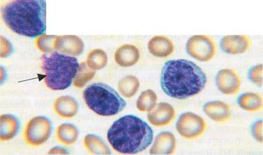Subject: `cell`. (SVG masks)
<instances>
[{
	"instance_id": "ac0fdd59",
	"label": "cell",
	"mask_w": 263,
	"mask_h": 155,
	"mask_svg": "<svg viewBox=\"0 0 263 155\" xmlns=\"http://www.w3.org/2000/svg\"><path fill=\"white\" fill-rule=\"evenodd\" d=\"M20 123L13 115L1 116V140L6 141L14 138L18 132Z\"/></svg>"
},
{
	"instance_id": "3957f363",
	"label": "cell",
	"mask_w": 263,
	"mask_h": 155,
	"mask_svg": "<svg viewBox=\"0 0 263 155\" xmlns=\"http://www.w3.org/2000/svg\"><path fill=\"white\" fill-rule=\"evenodd\" d=\"M107 139L117 152L135 154L148 148L153 142L154 132L145 121L129 114L113 123L107 132Z\"/></svg>"
},
{
	"instance_id": "4fadbf2b",
	"label": "cell",
	"mask_w": 263,
	"mask_h": 155,
	"mask_svg": "<svg viewBox=\"0 0 263 155\" xmlns=\"http://www.w3.org/2000/svg\"><path fill=\"white\" fill-rule=\"evenodd\" d=\"M55 49L66 54L79 55L84 49V43L76 35H63L57 37Z\"/></svg>"
},
{
	"instance_id": "30bf717a",
	"label": "cell",
	"mask_w": 263,
	"mask_h": 155,
	"mask_svg": "<svg viewBox=\"0 0 263 155\" xmlns=\"http://www.w3.org/2000/svg\"><path fill=\"white\" fill-rule=\"evenodd\" d=\"M252 41L246 35H231L223 37L220 47L224 53L230 54H242L248 51Z\"/></svg>"
},
{
	"instance_id": "f1b7e54d",
	"label": "cell",
	"mask_w": 263,
	"mask_h": 155,
	"mask_svg": "<svg viewBox=\"0 0 263 155\" xmlns=\"http://www.w3.org/2000/svg\"><path fill=\"white\" fill-rule=\"evenodd\" d=\"M50 154H67V152L66 150L63 148H53L52 150H51L49 152Z\"/></svg>"
},
{
	"instance_id": "83f0119b",
	"label": "cell",
	"mask_w": 263,
	"mask_h": 155,
	"mask_svg": "<svg viewBox=\"0 0 263 155\" xmlns=\"http://www.w3.org/2000/svg\"><path fill=\"white\" fill-rule=\"evenodd\" d=\"M253 136L258 142H262V121H257L252 126Z\"/></svg>"
},
{
	"instance_id": "7a4b0ae2",
	"label": "cell",
	"mask_w": 263,
	"mask_h": 155,
	"mask_svg": "<svg viewBox=\"0 0 263 155\" xmlns=\"http://www.w3.org/2000/svg\"><path fill=\"white\" fill-rule=\"evenodd\" d=\"M4 21L14 32L24 36L37 37L46 31L45 0H15L2 9Z\"/></svg>"
},
{
	"instance_id": "8992f818",
	"label": "cell",
	"mask_w": 263,
	"mask_h": 155,
	"mask_svg": "<svg viewBox=\"0 0 263 155\" xmlns=\"http://www.w3.org/2000/svg\"><path fill=\"white\" fill-rule=\"evenodd\" d=\"M217 45L214 40L206 35H195L186 43L187 53L199 61L206 62L212 60L217 52Z\"/></svg>"
},
{
	"instance_id": "484cf974",
	"label": "cell",
	"mask_w": 263,
	"mask_h": 155,
	"mask_svg": "<svg viewBox=\"0 0 263 155\" xmlns=\"http://www.w3.org/2000/svg\"><path fill=\"white\" fill-rule=\"evenodd\" d=\"M57 36L45 35L38 39L37 45L40 49L44 52H49L55 49V42Z\"/></svg>"
},
{
	"instance_id": "e0dca14e",
	"label": "cell",
	"mask_w": 263,
	"mask_h": 155,
	"mask_svg": "<svg viewBox=\"0 0 263 155\" xmlns=\"http://www.w3.org/2000/svg\"><path fill=\"white\" fill-rule=\"evenodd\" d=\"M55 112L64 118H72L77 113L79 106L75 99L69 96L59 98L54 105Z\"/></svg>"
},
{
	"instance_id": "7402d4cb",
	"label": "cell",
	"mask_w": 263,
	"mask_h": 155,
	"mask_svg": "<svg viewBox=\"0 0 263 155\" xmlns=\"http://www.w3.org/2000/svg\"><path fill=\"white\" fill-rule=\"evenodd\" d=\"M86 148L93 154H110V151L107 148L105 143L101 138L95 134H88L85 138Z\"/></svg>"
},
{
	"instance_id": "5bb4252c",
	"label": "cell",
	"mask_w": 263,
	"mask_h": 155,
	"mask_svg": "<svg viewBox=\"0 0 263 155\" xmlns=\"http://www.w3.org/2000/svg\"><path fill=\"white\" fill-rule=\"evenodd\" d=\"M176 148V139L169 132H163L157 135L150 150L151 154H170Z\"/></svg>"
},
{
	"instance_id": "7c38bea8",
	"label": "cell",
	"mask_w": 263,
	"mask_h": 155,
	"mask_svg": "<svg viewBox=\"0 0 263 155\" xmlns=\"http://www.w3.org/2000/svg\"><path fill=\"white\" fill-rule=\"evenodd\" d=\"M203 110L211 119L218 123L229 121L232 117L230 106L222 101L206 102L203 107Z\"/></svg>"
},
{
	"instance_id": "6da1fadb",
	"label": "cell",
	"mask_w": 263,
	"mask_h": 155,
	"mask_svg": "<svg viewBox=\"0 0 263 155\" xmlns=\"http://www.w3.org/2000/svg\"><path fill=\"white\" fill-rule=\"evenodd\" d=\"M206 82L204 71L187 60H171L165 63L162 69V89L173 98L183 100L194 96L204 89Z\"/></svg>"
},
{
	"instance_id": "9c48e42d",
	"label": "cell",
	"mask_w": 263,
	"mask_h": 155,
	"mask_svg": "<svg viewBox=\"0 0 263 155\" xmlns=\"http://www.w3.org/2000/svg\"><path fill=\"white\" fill-rule=\"evenodd\" d=\"M218 89L225 94H236L240 90L241 81L238 73L232 69H224L216 75Z\"/></svg>"
},
{
	"instance_id": "52a82bcc",
	"label": "cell",
	"mask_w": 263,
	"mask_h": 155,
	"mask_svg": "<svg viewBox=\"0 0 263 155\" xmlns=\"http://www.w3.org/2000/svg\"><path fill=\"white\" fill-rule=\"evenodd\" d=\"M178 132L187 139L200 138L205 132L206 123L197 114L186 112L179 118L176 125Z\"/></svg>"
},
{
	"instance_id": "ba28073f",
	"label": "cell",
	"mask_w": 263,
	"mask_h": 155,
	"mask_svg": "<svg viewBox=\"0 0 263 155\" xmlns=\"http://www.w3.org/2000/svg\"><path fill=\"white\" fill-rule=\"evenodd\" d=\"M51 132V123L45 117H37L31 119L27 125L25 137L28 144L38 146L49 138Z\"/></svg>"
},
{
	"instance_id": "2e32d148",
	"label": "cell",
	"mask_w": 263,
	"mask_h": 155,
	"mask_svg": "<svg viewBox=\"0 0 263 155\" xmlns=\"http://www.w3.org/2000/svg\"><path fill=\"white\" fill-rule=\"evenodd\" d=\"M115 61L122 67H130L136 64L140 58V52L136 46L124 45L115 53Z\"/></svg>"
},
{
	"instance_id": "d6986e66",
	"label": "cell",
	"mask_w": 263,
	"mask_h": 155,
	"mask_svg": "<svg viewBox=\"0 0 263 155\" xmlns=\"http://www.w3.org/2000/svg\"><path fill=\"white\" fill-rule=\"evenodd\" d=\"M238 104L248 112H258L262 108V98L260 94L248 92L243 93L238 98Z\"/></svg>"
},
{
	"instance_id": "603a6c76",
	"label": "cell",
	"mask_w": 263,
	"mask_h": 155,
	"mask_svg": "<svg viewBox=\"0 0 263 155\" xmlns=\"http://www.w3.org/2000/svg\"><path fill=\"white\" fill-rule=\"evenodd\" d=\"M157 95L153 90L142 91L137 102V107L141 112H150L157 105Z\"/></svg>"
},
{
	"instance_id": "4316f807",
	"label": "cell",
	"mask_w": 263,
	"mask_h": 155,
	"mask_svg": "<svg viewBox=\"0 0 263 155\" xmlns=\"http://www.w3.org/2000/svg\"><path fill=\"white\" fill-rule=\"evenodd\" d=\"M248 76L251 82L259 86L262 85V65L253 66L249 71Z\"/></svg>"
},
{
	"instance_id": "ffe728a7",
	"label": "cell",
	"mask_w": 263,
	"mask_h": 155,
	"mask_svg": "<svg viewBox=\"0 0 263 155\" xmlns=\"http://www.w3.org/2000/svg\"><path fill=\"white\" fill-rule=\"evenodd\" d=\"M79 132L77 127L70 123L60 126L57 131L59 141L65 145L74 144L77 140Z\"/></svg>"
},
{
	"instance_id": "8fae6325",
	"label": "cell",
	"mask_w": 263,
	"mask_h": 155,
	"mask_svg": "<svg viewBox=\"0 0 263 155\" xmlns=\"http://www.w3.org/2000/svg\"><path fill=\"white\" fill-rule=\"evenodd\" d=\"M175 117V111L174 107L165 102L159 103L147 114V119L151 124L157 127L171 124Z\"/></svg>"
},
{
	"instance_id": "5b68a950",
	"label": "cell",
	"mask_w": 263,
	"mask_h": 155,
	"mask_svg": "<svg viewBox=\"0 0 263 155\" xmlns=\"http://www.w3.org/2000/svg\"><path fill=\"white\" fill-rule=\"evenodd\" d=\"M83 96L87 106L100 116H114L126 106V102L120 95L105 83L90 85L83 91Z\"/></svg>"
},
{
	"instance_id": "44dd1931",
	"label": "cell",
	"mask_w": 263,
	"mask_h": 155,
	"mask_svg": "<svg viewBox=\"0 0 263 155\" xmlns=\"http://www.w3.org/2000/svg\"><path fill=\"white\" fill-rule=\"evenodd\" d=\"M140 86V83L137 78L134 75H127L119 81L118 87L123 96L132 98L137 93Z\"/></svg>"
},
{
	"instance_id": "d4e9b609",
	"label": "cell",
	"mask_w": 263,
	"mask_h": 155,
	"mask_svg": "<svg viewBox=\"0 0 263 155\" xmlns=\"http://www.w3.org/2000/svg\"><path fill=\"white\" fill-rule=\"evenodd\" d=\"M95 74V71L87 67L85 62L82 63L74 78V85L83 87L94 77Z\"/></svg>"
},
{
	"instance_id": "277c9868",
	"label": "cell",
	"mask_w": 263,
	"mask_h": 155,
	"mask_svg": "<svg viewBox=\"0 0 263 155\" xmlns=\"http://www.w3.org/2000/svg\"><path fill=\"white\" fill-rule=\"evenodd\" d=\"M42 62L45 83L49 88L62 90L70 86L79 67L77 59L54 51L49 55L44 54Z\"/></svg>"
},
{
	"instance_id": "9a60e30c",
	"label": "cell",
	"mask_w": 263,
	"mask_h": 155,
	"mask_svg": "<svg viewBox=\"0 0 263 155\" xmlns=\"http://www.w3.org/2000/svg\"><path fill=\"white\" fill-rule=\"evenodd\" d=\"M147 48L154 56L166 57L173 53L174 45L168 37L157 35L150 40Z\"/></svg>"
},
{
	"instance_id": "cb8c5ba5",
	"label": "cell",
	"mask_w": 263,
	"mask_h": 155,
	"mask_svg": "<svg viewBox=\"0 0 263 155\" xmlns=\"http://www.w3.org/2000/svg\"><path fill=\"white\" fill-rule=\"evenodd\" d=\"M107 63V56L104 51L95 49L87 55V63L92 70H100L104 67Z\"/></svg>"
}]
</instances>
